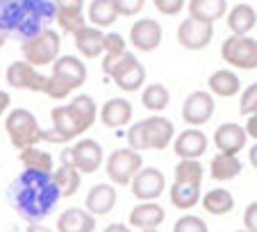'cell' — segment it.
Returning a JSON list of instances; mask_svg holds the SVG:
<instances>
[{
  "mask_svg": "<svg viewBox=\"0 0 257 232\" xmlns=\"http://www.w3.org/2000/svg\"><path fill=\"white\" fill-rule=\"evenodd\" d=\"M62 200L59 187L55 184L53 173L23 169L10 184V203L14 212L28 223H39L55 209Z\"/></svg>",
  "mask_w": 257,
  "mask_h": 232,
  "instance_id": "cell-1",
  "label": "cell"
},
{
  "mask_svg": "<svg viewBox=\"0 0 257 232\" xmlns=\"http://www.w3.org/2000/svg\"><path fill=\"white\" fill-rule=\"evenodd\" d=\"M55 21V0H0V32L21 41Z\"/></svg>",
  "mask_w": 257,
  "mask_h": 232,
  "instance_id": "cell-2",
  "label": "cell"
},
{
  "mask_svg": "<svg viewBox=\"0 0 257 232\" xmlns=\"http://www.w3.org/2000/svg\"><path fill=\"white\" fill-rule=\"evenodd\" d=\"M87 82V66L80 57L73 55H62L55 59L53 73H50L48 82H46V96L53 100H64L73 91H78Z\"/></svg>",
  "mask_w": 257,
  "mask_h": 232,
  "instance_id": "cell-3",
  "label": "cell"
},
{
  "mask_svg": "<svg viewBox=\"0 0 257 232\" xmlns=\"http://www.w3.org/2000/svg\"><path fill=\"white\" fill-rule=\"evenodd\" d=\"M175 126L166 116H148L144 121H137L127 130V148L137 150H164L173 141Z\"/></svg>",
  "mask_w": 257,
  "mask_h": 232,
  "instance_id": "cell-4",
  "label": "cell"
},
{
  "mask_svg": "<svg viewBox=\"0 0 257 232\" xmlns=\"http://www.w3.org/2000/svg\"><path fill=\"white\" fill-rule=\"evenodd\" d=\"M5 132L16 150H25L44 141V128L39 126L37 116L25 107H16L5 116Z\"/></svg>",
  "mask_w": 257,
  "mask_h": 232,
  "instance_id": "cell-5",
  "label": "cell"
},
{
  "mask_svg": "<svg viewBox=\"0 0 257 232\" xmlns=\"http://www.w3.org/2000/svg\"><path fill=\"white\" fill-rule=\"evenodd\" d=\"M59 50H62V37H59V32H55L50 28L41 30L39 34L25 39L21 44L23 59L28 64H32L34 68L55 64V59L59 57Z\"/></svg>",
  "mask_w": 257,
  "mask_h": 232,
  "instance_id": "cell-6",
  "label": "cell"
},
{
  "mask_svg": "<svg viewBox=\"0 0 257 232\" xmlns=\"http://www.w3.org/2000/svg\"><path fill=\"white\" fill-rule=\"evenodd\" d=\"M102 73L112 77L114 82H116V87L123 89V91H127V93L139 91V89H144V84H146V68L141 66L137 55L127 53V50L118 59H114L112 64L102 66Z\"/></svg>",
  "mask_w": 257,
  "mask_h": 232,
  "instance_id": "cell-7",
  "label": "cell"
},
{
  "mask_svg": "<svg viewBox=\"0 0 257 232\" xmlns=\"http://www.w3.org/2000/svg\"><path fill=\"white\" fill-rule=\"evenodd\" d=\"M221 57L237 71L257 68V39L248 34H230L221 44Z\"/></svg>",
  "mask_w": 257,
  "mask_h": 232,
  "instance_id": "cell-8",
  "label": "cell"
},
{
  "mask_svg": "<svg viewBox=\"0 0 257 232\" xmlns=\"http://www.w3.org/2000/svg\"><path fill=\"white\" fill-rule=\"evenodd\" d=\"M144 166V157L141 153L132 148H118L114 150L105 162V173L109 178L112 184H118V187H127L132 182L139 169Z\"/></svg>",
  "mask_w": 257,
  "mask_h": 232,
  "instance_id": "cell-9",
  "label": "cell"
},
{
  "mask_svg": "<svg viewBox=\"0 0 257 232\" xmlns=\"http://www.w3.org/2000/svg\"><path fill=\"white\" fill-rule=\"evenodd\" d=\"M50 123H53V128L44 130V141H50V144H68L75 137L87 132L80 123V119L75 116V111L68 107V102L50 111Z\"/></svg>",
  "mask_w": 257,
  "mask_h": 232,
  "instance_id": "cell-10",
  "label": "cell"
},
{
  "mask_svg": "<svg viewBox=\"0 0 257 232\" xmlns=\"http://www.w3.org/2000/svg\"><path fill=\"white\" fill-rule=\"evenodd\" d=\"M178 44L187 50H203L212 44L214 39V25L205 23V21L198 19H182V23L178 25Z\"/></svg>",
  "mask_w": 257,
  "mask_h": 232,
  "instance_id": "cell-11",
  "label": "cell"
},
{
  "mask_svg": "<svg viewBox=\"0 0 257 232\" xmlns=\"http://www.w3.org/2000/svg\"><path fill=\"white\" fill-rule=\"evenodd\" d=\"M5 80L12 89H25V91H37L44 93L46 91V82L48 77L44 73H39L32 64L23 62H12L5 71Z\"/></svg>",
  "mask_w": 257,
  "mask_h": 232,
  "instance_id": "cell-12",
  "label": "cell"
},
{
  "mask_svg": "<svg viewBox=\"0 0 257 232\" xmlns=\"http://www.w3.org/2000/svg\"><path fill=\"white\" fill-rule=\"evenodd\" d=\"M132 187V196L137 200H157L164 193L166 189V180H164V173L155 166H141L139 173L132 178L130 182Z\"/></svg>",
  "mask_w": 257,
  "mask_h": 232,
  "instance_id": "cell-13",
  "label": "cell"
},
{
  "mask_svg": "<svg viewBox=\"0 0 257 232\" xmlns=\"http://www.w3.org/2000/svg\"><path fill=\"white\" fill-rule=\"evenodd\" d=\"M214 96L209 91H191L182 102V119L191 128H200L214 116Z\"/></svg>",
  "mask_w": 257,
  "mask_h": 232,
  "instance_id": "cell-14",
  "label": "cell"
},
{
  "mask_svg": "<svg viewBox=\"0 0 257 232\" xmlns=\"http://www.w3.org/2000/svg\"><path fill=\"white\" fill-rule=\"evenodd\" d=\"M130 44L139 53H153L162 44V25L155 19H139L130 28Z\"/></svg>",
  "mask_w": 257,
  "mask_h": 232,
  "instance_id": "cell-15",
  "label": "cell"
},
{
  "mask_svg": "<svg viewBox=\"0 0 257 232\" xmlns=\"http://www.w3.org/2000/svg\"><path fill=\"white\" fill-rule=\"evenodd\" d=\"M73 160L80 173H96L102 164H105V153L102 146L96 139H78L71 146Z\"/></svg>",
  "mask_w": 257,
  "mask_h": 232,
  "instance_id": "cell-16",
  "label": "cell"
},
{
  "mask_svg": "<svg viewBox=\"0 0 257 232\" xmlns=\"http://www.w3.org/2000/svg\"><path fill=\"white\" fill-rule=\"evenodd\" d=\"M207 135L200 128H189V130H182L180 135H175L173 153L180 160H198L207 153Z\"/></svg>",
  "mask_w": 257,
  "mask_h": 232,
  "instance_id": "cell-17",
  "label": "cell"
},
{
  "mask_svg": "<svg viewBox=\"0 0 257 232\" xmlns=\"http://www.w3.org/2000/svg\"><path fill=\"white\" fill-rule=\"evenodd\" d=\"M55 23L71 34L84 28V0H55Z\"/></svg>",
  "mask_w": 257,
  "mask_h": 232,
  "instance_id": "cell-18",
  "label": "cell"
},
{
  "mask_svg": "<svg viewBox=\"0 0 257 232\" xmlns=\"http://www.w3.org/2000/svg\"><path fill=\"white\" fill-rule=\"evenodd\" d=\"M166 212L160 203L155 200H141L139 205L130 209V216H127V225L137 227V230H155L164 223Z\"/></svg>",
  "mask_w": 257,
  "mask_h": 232,
  "instance_id": "cell-19",
  "label": "cell"
},
{
  "mask_svg": "<svg viewBox=\"0 0 257 232\" xmlns=\"http://www.w3.org/2000/svg\"><path fill=\"white\" fill-rule=\"evenodd\" d=\"M116 200H118V193L112 182H98L89 189L84 207H87L93 216H105V214H109L116 207Z\"/></svg>",
  "mask_w": 257,
  "mask_h": 232,
  "instance_id": "cell-20",
  "label": "cell"
},
{
  "mask_svg": "<svg viewBox=\"0 0 257 232\" xmlns=\"http://www.w3.org/2000/svg\"><path fill=\"white\" fill-rule=\"evenodd\" d=\"M248 135L239 123H223L214 130V144H216L218 153L225 155H239L246 148Z\"/></svg>",
  "mask_w": 257,
  "mask_h": 232,
  "instance_id": "cell-21",
  "label": "cell"
},
{
  "mask_svg": "<svg viewBox=\"0 0 257 232\" xmlns=\"http://www.w3.org/2000/svg\"><path fill=\"white\" fill-rule=\"evenodd\" d=\"M73 39H75V48L87 59H96L105 53V32L100 28L84 25L78 32H73Z\"/></svg>",
  "mask_w": 257,
  "mask_h": 232,
  "instance_id": "cell-22",
  "label": "cell"
},
{
  "mask_svg": "<svg viewBox=\"0 0 257 232\" xmlns=\"http://www.w3.org/2000/svg\"><path fill=\"white\" fill-rule=\"evenodd\" d=\"M98 119L105 128H123L132 121V102L125 98H109L105 105L98 109Z\"/></svg>",
  "mask_w": 257,
  "mask_h": 232,
  "instance_id": "cell-23",
  "label": "cell"
},
{
  "mask_svg": "<svg viewBox=\"0 0 257 232\" xmlns=\"http://www.w3.org/2000/svg\"><path fill=\"white\" fill-rule=\"evenodd\" d=\"M93 230H96V216L89 209L68 207L57 218V232H93Z\"/></svg>",
  "mask_w": 257,
  "mask_h": 232,
  "instance_id": "cell-24",
  "label": "cell"
},
{
  "mask_svg": "<svg viewBox=\"0 0 257 232\" xmlns=\"http://www.w3.org/2000/svg\"><path fill=\"white\" fill-rule=\"evenodd\" d=\"M209 84V93L218 98H232L239 93L241 82H239V75L230 68H221V71H214L207 80Z\"/></svg>",
  "mask_w": 257,
  "mask_h": 232,
  "instance_id": "cell-25",
  "label": "cell"
},
{
  "mask_svg": "<svg viewBox=\"0 0 257 232\" xmlns=\"http://www.w3.org/2000/svg\"><path fill=\"white\" fill-rule=\"evenodd\" d=\"M187 10H189L191 19L214 23V21L223 19L228 14V3L225 0H189Z\"/></svg>",
  "mask_w": 257,
  "mask_h": 232,
  "instance_id": "cell-26",
  "label": "cell"
},
{
  "mask_svg": "<svg viewBox=\"0 0 257 232\" xmlns=\"http://www.w3.org/2000/svg\"><path fill=\"white\" fill-rule=\"evenodd\" d=\"M257 25V12L248 3H239L228 12V28L232 34H248Z\"/></svg>",
  "mask_w": 257,
  "mask_h": 232,
  "instance_id": "cell-27",
  "label": "cell"
},
{
  "mask_svg": "<svg viewBox=\"0 0 257 232\" xmlns=\"http://www.w3.org/2000/svg\"><path fill=\"white\" fill-rule=\"evenodd\" d=\"M209 171H212L214 180L228 182V180H234L239 173H241V160H239L237 155L218 153V155H214L212 162H209Z\"/></svg>",
  "mask_w": 257,
  "mask_h": 232,
  "instance_id": "cell-28",
  "label": "cell"
},
{
  "mask_svg": "<svg viewBox=\"0 0 257 232\" xmlns=\"http://www.w3.org/2000/svg\"><path fill=\"white\" fill-rule=\"evenodd\" d=\"M203 209L212 216H225L234 209V196L228 189H209L203 196Z\"/></svg>",
  "mask_w": 257,
  "mask_h": 232,
  "instance_id": "cell-29",
  "label": "cell"
},
{
  "mask_svg": "<svg viewBox=\"0 0 257 232\" xmlns=\"http://www.w3.org/2000/svg\"><path fill=\"white\" fill-rule=\"evenodd\" d=\"M87 19L93 28H109L116 23L118 12L114 7L112 0H91V5L87 7Z\"/></svg>",
  "mask_w": 257,
  "mask_h": 232,
  "instance_id": "cell-30",
  "label": "cell"
},
{
  "mask_svg": "<svg viewBox=\"0 0 257 232\" xmlns=\"http://www.w3.org/2000/svg\"><path fill=\"white\" fill-rule=\"evenodd\" d=\"M169 198L173 207L178 209H191L200 200V184H187V182H173L169 189Z\"/></svg>",
  "mask_w": 257,
  "mask_h": 232,
  "instance_id": "cell-31",
  "label": "cell"
},
{
  "mask_svg": "<svg viewBox=\"0 0 257 232\" xmlns=\"http://www.w3.org/2000/svg\"><path fill=\"white\" fill-rule=\"evenodd\" d=\"M19 162L23 169H30V171H39V173H53V155L46 153V150L37 148H25L19 153Z\"/></svg>",
  "mask_w": 257,
  "mask_h": 232,
  "instance_id": "cell-32",
  "label": "cell"
},
{
  "mask_svg": "<svg viewBox=\"0 0 257 232\" xmlns=\"http://www.w3.org/2000/svg\"><path fill=\"white\" fill-rule=\"evenodd\" d=\"M55 184L59 187V193L62 198H68V196H75L82 184V173H80L75 166H66V164H59L57 171L53 173Z\"/></svg>",
  "mask_w": 257,
  "mask_h": 232,
  "instance_id": "cell-33",
  "label": "cell"
},
{
  "mask_svg": "<svg viewBox=\"0 0 257 232\" xmlns=\"http://www.w3.org/2000/svg\"><path fill=\"white\" fill-rule=\"evenodd\" d=\"M68 107L75 111V116L80 119V123H82L84 130H91V126L98 121V105L89 93H80V96L71 98Z\"/></svg>",
  "mask_w": 257,
  "mask_h": 232,
  "instance_id": "cell-34",
  "label": "cell"
},
{
  "mask_svg": "<svg viewBox=\"0 0 257 232\" xmlns=\"http://www.w3.org/2000/svg\"><path fill=\"white\" fill-rule=\"evenodd\" d=\"M171 102V93L164 84L160 82H153V84H146V89L141 91V105L146 107L148 111H164Z\"/></svg>",
  "mask_w": 257,
  "mask_h": 232,
  "instance_id": "cell-35",
  "label": "cell"
},
{
  "mask_svg": "<svg viewBox=\"0 0 257 232\" xmlns=\"http://www.w3.org/2000/svg\"><path fill=\"white\" fill-rule=\"evenodd\" d=\"M203 164L198 160H180L173 169L175 182H187V184H203Z\"/></svg>",
  "mask_w": 257,
  "mask_h": 232,
  "instance_id": "cell-36",
  "label": "cell"
},
{
  "mask_svg": "<svg viewBox=\"0 0 257 232\" xmlns=\"http://www.w3.org/2000/svg\"><path fill=\"white\" fill-rule=\"evenodd\" d=\"M125 39L118 32H107L105 34V53H102V66L112 64L114 59H118L123 53H125Z\"/></svg>",
  "mask_w": 257,
  "mask_h": 232,
  "instance_id": "cell-37",
  "label": "cell"
},
{
  "mask_svg": "<svg viewBox=\"0 0 257 232\" xmlns=\"http://www.w3.org/2000/svg\"><path fill=\"white\" fill-rule=\"evenodd\" d=\"M173 232H209L207 223L200 216H194V214H185L180 216L173 225Z\"/></svg>",
  "mask_w": 257,
  "mask_h": 232,
  "instance_id": "cell-38",
  "label": "cell"
},
{
  "mask_svg": "<svg viewBox=\"0 0 257 232\" xmlns=\"http://www.w3.org/2000/svg\"><path fill=\"white\" fill-rule=\"evenodd\" d=\"M239 111L243 116L257 114V82H252L250 87L243 89L241 98H239Z\"/></svg>",
  "mask_w": 257,
  "mask_h": 232,
  "instance_id": "cell-39",
  "label": "cell"
},
{
  "mask_svg": "<svg viewBox=\"0 0 257 232\" xmlns=\"http://www.w3.org/2000/svg\"><path fill=\"white\" fill-rule=\"evenodd\" d=\"M112 3L118 16H137L146 5V0H112Z\"/></svg>",
  "mask_w": 257,
  "mask_h": 232,
  "instance_id": "cell-40",
  "label": "cell"
},
{
  "mask_svg": "<svg viewBox=\"0 0 257 232\" xmlns=\"http://www.w3.org/2000/svg\"><path fill=\"white\" fill-rule=\"evenodd\" d=\"M153 5H155V10L160 12V14L175 16V14H180V12H182L185 0H153Z\"/></svg>",
  "mask_w": 257,
  "mask_h": 232,
  "instance_id": "cell-41",
  "label": "cell"
},
{
  "mask_svg": "<svg viewBox=\"0 0 257 232\" xmlns=\"http://www.w3.org/2000/svg\"><path fill=\"white\" fill-rule=\"evenodd\" d=\"M243 230L246 232H257V200L250 203L243 212Z\"/></svg>",
  "mask_w": 257,
  "mask_h": 232,
  "instance_id": "cell-42",
  "label": "cell"
},
{
  "mask_svg": "<svg viewBox=\"0 0 257 232\" xmlns=\"http://www.w3.org/2000/svg\"><path fill=\"white\" fill-rule=\"evenodd\" d=\"M243 130H246V135L250 137V139L257 141V114L248 116V121H246V126H243Z\"/></svg>",
  "mask_w": 257,
  "mask_h": 232,
  "instance_id": "cell-43",
  "label": "cell"
},
{
  "mask_svg": "<svg viewBox=\"0 0 257 232\" xmlns=\"http://www.w3.org/2000/svg\"><path fill=\"white\" fill-rule=\"evenodd\" d=\"M10 102H12L10 93H7V91H0V116H5V111L10 109Z\"/></svg>",
  "mask_w": 257,
  "mask_h": 232,
  "instance_id": "cell-44",
  "label": "cell"
},
{
  "mask_svg": "<svg viewBox=\"0 0 257 232\" xmlns=\"http://www.w3.org/2000/svg\"><path fill=\"white\" fill-rule=\"evenodd\" d=\"M102 232H132L130 225H125V223H112V225H107Z\"/></svg>",
  "mask_w": 257,
  "mask_h": 232,
  "instance_id": "cell-45",
  "label": "cell"
},
{
  "mask_svg": "<svg viewBox=\"0 0 257 232\" xmlns=\"http://www.w3.org/2000/svg\"><path fill=\"white\" fill-rule=\"evenodd\" d=\"M28 232H55V230H50V227H46V225H39V223H32V225H28Z\"/></svg>",
  "mask_w": 257,
  "mask_h": 232,
  "instance_id": "cell-46",
  "label": "cell"
},
{
  "mask_svg": "<svg viewBox=\"0 0 257 232\" xmlns=\"http://www.w3.org/2000/svg\"><path fill=\"white\" fill-rule=\"evenodd\" d=\"M248 160H250V164L255 166V171H257V141H255V146L250 148V153H248Z\"/></svg>",
  "mask_w": 257,
  "mask_h": 232,
  "instance_id": "cell-47",
  "label": "cell"
},
{
  "mask_svg": "<svg viewBox=\"0 0 257 232\" xmlns=\"http://www.w3.org/2000/svg\"><path fill=\"white\" fill-rule=\"evenodd\" d=\"M7 44V34H3V32H0V48H3V46H5Z\"/></svg>",
  "mask_w": 257,
  "mask_h": 232,
  "instance_id": "cell-48",
  "label": "cell"
},
{
  "mask_svg": "<svg viewBox=\"0 0 257 232\" xmlns=\"http://www.w3.org/2000/svg\"><path fill=\"white\" fill-rule=\"evenodd\" d=\"M139 232H160V230H157V227H155V230H139Z\"/></svg>",
  "mask_w": 257,
  "mask_h": 232,
  "instance_id": "cell-49",
  "label": "cell"
},
{
  "mask_svg": "<svg viewBox=\"0 0 257 232\" xmlns=\"http://www.w3.org/2000/svg\"><path fill=\"white\" fill-rule=\"evenodd\" d=\"M10 232H21V230H19V227H10Z\"/></svg>",
  "mask_w": 257,
  "mask_h": 232,
  "instance_id": "cell-50",
  "label": "cell"
},
{
  "mask_svg": "<svg viewBox=\"0 0 257 232\" xmlns=\"http://www.w3.org/2000/svg\"><path fill=\"white\" fill-rule=\"evenodd\" d=\"M234 232H246V230H234Z\"/></svg>",
  "mask_w": 257,
  "mask_h": 232,
  "instance_id": "cell-51",
  "label": "cell"
},
{
  "mask_svg": "<svg viewBox=\"0 0 257 232\" xmlns=\"http://www.w3.org/2000/svg\"><path fill=\"white\" fill-rule=\"evenodd\" d=\"M241 3H246V0H241Z\"/></svg>",
  "mask_w": 257,
  "mask_h": 232,
  "instance_id": "cell-52",
  "label": "cell"
}]
</instances>
